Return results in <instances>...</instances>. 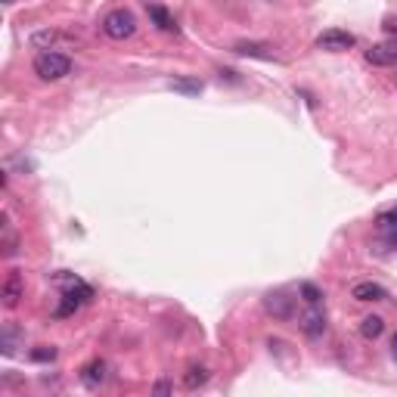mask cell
I'll list each match as a JSON object with an SVG mask.
<instances>
[{"instance_id":"7","label":"cell","mask_w":397,"mask_h":397,"mask_svg":"<svg viewBox=\"0 0 397 397\" xmlns=\"http://www.w3.org/2000/svg\"><path fill=\"white\" fill-rule=\"evenodd\" d=\"M351 298L354 301H385L388 292L379 283H373V280H363V283H354L351 285Z\"/></svg>"},{"instance_id":"20","label":"cell","mask_w":397,"mask_h":397,"mask_svg":"<svg viewBox=\"0 0 397 397\" xmlns=\"http://www.w3.org/2000/svg\"><path fill=\"white\" fill-rule=\"evenodd\" d=\"M382 28H385V35H391V38L397 40V16H385Z\"/></svg>"},{"instance_id":"13","label":"cell","mask_w":397,"mask_h":397,"mask_svg":"<svg viewBox=\"0 0 397 397\" xmlns=\"http://www.w3.org/2000/svg\"><path fill=\"white\" fill-rule=\"evenodd\" d=\"M382 332H385V320H382V317H376V314L363 317V323H360V335H363V339L376 342Z\"/></svg>"},{"instance_id":"18","label":"cell","mask_w":397,"mask_h":397,"mask_svg":"<svg viewBox=\"0 0 397 397\" xmlns=\"http://www.w3.org/2000/svg\"><path fill=\"white\" fill-rule=\"evenodd\" d=\"M149 397H174V385H171V379H156V385H152V391Z\"/></svg>"},{"instance_id":"1","label":"cell","mask_w":397,"mask_h":397,"mask_svg":"<svg viewBox=\"0 0 397 397\" xmlns=\"http://www.w3.org/2000/svg\"><path fill=\"white\" fill-rule=\"evenodd\" d=\"M72 72V59L65 53H38L35 56V75L40 81H62Z\"/></svg>"},{"instance_id":"5","label":"cell","mask_w":397,"mask_h":397,"mask_svg":"<svg viewBox=\"0 0 397 397\" xmlns=\"http://www.w3.org/2000/svg\"><path fill=\"white\" fill-rule=\"evenodd\" d=\"M264 310L273 314L276 320H289L295 314V298H289L285 292H270L264 295Z\"/></svg>"},{"instance_id":"8","label":"cell","mask_w":397,"mask_h":397,"mask_svg":"<svg viewBox=\"0 0 397 397\" xmlns=\"http://www.w3.org/2000/svg\"><path fill=\"white\" fill-rule=\"evenodd\" d=\"M233 53L239 56H251V59H264V62H270V59H276L273 53H270L267 44H255V40H239V44L233 47Z\"/></svg>"},{"instance_id":"15","label":"cell","mask_w":397,"mask_h":397,"mask_svg":"<svg viewBox=\"0 0 397 397\" xmlns=\"http://www.w3.org/2000/svg\"><path fill=\"white\" fill-rule=\"evenodd\" d=\"M0 249H4L6 258L16 255V249H19V239H16L13 224H10V214H4V242H0Z\"/></svg>"},{"instance_id":"6","label":"cell","mask_w":397,"mask_h":397,"mask_svg":"<svg viewBox=\"0 0 397 397\" xmlns=\"http://www.w3.org/2000/svg\"><path fill=\"white\" fill-rule=\"evenodd\" d=\"M366 62L373 65H394L397 62V40H382L366 50Z\"/></svg>"},{"instance_id":"2","label":"cell","mask_w":397,"mask_h":397,"mask_svg":"<svg viewBox=\"0 0 397 397\" xmlns=\"http://www.w3.org/2000/svg\"><path fill=\"white\" fill-rule=\"evenodd\" d=\"M103 31L112 40L134 38V31H137V19H134L131 10H112V13H106V19H103Z\"/></svg>"},{"instance_id":"17","label":"cell","mask_w":397,"mask_h":397,"mask_svg":"<svg viewBox=\"0 0 397 397\" xmlns=\"http://www.w3.org/2000/svg\"><path fill=\"white\" fill-rule=\"evenodd\" d=\"M301 298L308 301L310 308H320V301H323V292H320L314 283H301Z\"/></svg>"},{"instance_id":"12","label":"cell","mask_w":397,"mask_h":397,"mask_svg":"<svg viewBox=\"0 0 397 397\" xmlns=\"http://www.w3.org/2000/svg\"><path fill=\"white\" fill-rule=\"evenodd\" d=\"M208 379H211V369L199 363V366H190L187 373H183V385H187L190 391H196V388H202V385L208 382Z\"/></svg>"},{"instance_id":"21","label":"cell","mask_w":397,"mask_h":397,"mask_svg":"<svg viewBox=\"0 0 397 397\" xmlns=\"http://www.w3.org/2000/svg\"><path fill=\"white\" fill-rule=\"evenodd\" d=\"M31 357H35V360H53V357H56V351H53V348H44V351H31Z\"/></svg>"},{"instance_id":"14","label":"cell","mask_w":397,"mask_h":397,"mask_svg":"<svg viewBox=\"0 0 397 397\" xmlns=\"http://www.w3.org/2000/svg\"><path fill=\"white\" fill-rule=\"evenodd\" d=\"M301 329H304V332H308V335H323V332H326V317H323V314H320V310L314 308L308 317L301 320Z\"/></svg>"},{"instance_id":"22","label":"cell","mask_w":397,"mask_h":397,"mask_svg":"<svg viewBox=\"0 0 397 397\" xmlns=\"http://www.w3.org/2000/svg\"><path fill=\"white\" fill-rule=\"evenodd\" d=\"M385 242H388V246H397V230H388L385 233Z\"/></svg>"},{"instance_id":"10","label":"cell","mask_w":397,"mask_h":397,"mask_svg":"<svg viewBox=\"0 0 397 397\" xmlns=\"http://www.w3.org/2000/svg\"><path fill=\"white\" fill-rule=\"evenodd\" d=\"M146 13H149V19L156 22L162 31H174V35H177V22H174V16L168 13L165 6H158V4H149V6H146Z\"/></svg>"},{"instance_id":"11","label":"cell","mask_w":397,"mask_h":397,"mask_svg":"<svg viewBox=\"0 0 397 397\" xmlns=\"http://www.w3.org/2000/svg\"><path fill=\"white\" fill-rule=\"evenodd\" d=\"M62 40V35L59 31H50V28H44V31H35L31 35V47L35 50H44V53H53V47Z\"/></svg>"},{"instance_id":"4","label":"cell","mask_w":397,"mask_h":397,"mask_svg":"<svg viewBox=\"0 0 397 397\" xmlns=\"http://www.w3.org/2000/svg\"><path fill=\"white\" fill-rule=\"evenodd\" d=\"M0 298H4V308L6 310L19 308V301L25 298V280H22L19 270H10V273H6L4 289H0Z\"/></svg>"},{"instance_id":"9","label":"cell","mask_w":397,"mask_h":397,"mask_svg":"<svg viewBox=\"0 0 397 397\" xmlns=\"http://www.w3.org/2000/svg\"><path fill=\"white\" fill-rule=\"evenodd\" d=\"M81 379H84V385H90V388L103 385L106 382V363L103 360H90L87 366L81 369Z\"/></svg>"},{"instance_id":"3","label":"cell","mask_w":397,"mask_h":397,"mask_svg":"<svg viewBox=\"0 0 397 397\" xmlns=\"http://www.w3.org/2000/svg\"><path fill=\"white\" fill-rule=\"evenodd\" d=\"M354 44H357V38H354L351 31H342V28H329L317 38V47L326 50V53H344V50H351Z\"/></svg>"},{"instance_id":"16","label":"cell","mask_w":397,"mask_h":397,"mask_svg":"<svg viewBox=\"0 0 397 397\" xmlns=\"http://www.w3.org/2000/svg\"><path fill=\"white\" fill-rule=\"evenodd\" d=\"M168 87L177 90V94H202V81H187V78L168 81Z\"/></svg>"},{"instance_id":"23","label":"cell","mask_w":397,"mask_h":397,"mask_svg":"<svg viewBox=\"0 0 397 397\" xmlns=\"http://www.w3.org/2000/svg\"><path fill=\"white\" fill-rule=\"evenodd\" d=\"M391 351H394V357H397V332H394V339H391Z\"/></svg>"},{"instance_id":"19","label":"cell","mask_w":397,"mask_h":397,"mask_svg":"<svg viewBox=\"0 0 397 397\" xmlns=\"http://www.w3.org/2000/svg\"><path fill=\"white\" fill-rule=\"evenodd\" d=\"M16 339H19V332H16V329H4V339H0V344H4L6 357H13V354H16Z\"/></svg>"}]
</instances>
